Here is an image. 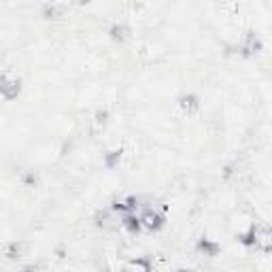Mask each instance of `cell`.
Instances as JSON below:
<instances>
[{"label":"cell","instance_id":"1","mask_svg":"<svg viewBox=\"0 0 272 272\" xmlns=\"http://www.w3.org/2000/svg\"><path fill=\"white\" fill-rule=\"evenodd\" d=\"M19 94H22V81L11 75V73H5L0 75V96H3L5 100H15Z\"/></svg>","mask_w":272,"mask_h":272},{"label":"cell","instance_id":"2","mask_svg":"<svg viewBox=\"0 0 272 272\" xmlns=\"http://www.w3.org/2000/svg\"><path fill=\"white\" fill-rule=\"evenodd\" d=\"M138 217H140L143 228L149 230V232L162 230L164 224H166V215H164V210H159V208H145L143 215H138Z\"/></svg>","mask_w":272,"mask_h":272},{"label":"cell","instance_id":"3","mask_svg":"<svg viewBox=\"0 0 272 272\" xmlns=\"http://www.w3.org/2000/svg\"><path fill=\"white\" fill-rule=\"evenodd\" d=\"M138 206H140V198L128 196V198H122V200H113V202H111V213L130 215V213H136Z\"/></svg>","mask_w":272,"mask_h":272},{"label":"cell","instance_id":"4","mask_svg":"<svg viewBox=\"0 0 272 272\" xmlns=\"http://www.w3.org/2000/svg\"><path fill=\"white\" fill-rule=\"evenodd\" d=\"M259 49H261V41H259V38H257L253 32H249V34L245 36V41L238 45V51L243 53V56H247V58H249V56H255Z\"/></svg>","mask_w":272,"mask_h":272},{"label":"cell","instance_id":"5","mask_svg":"<svg viewBox=\"0 0 272 272\" xmlns=\"http://www.w3.org/2000/svg\"><path fill=\"white\" fill-rule=\"evenodd\" d=\"M177 102H179V108L183 111V113H187V115L196 113V111L200 108V98L196 94H181Z\"/></svg>","mask_w":272,"mask_h":272},{"label":"cell","instance_id":"6","mask_svg":"<svg viewBox=\"0 0 272 272\" xmlns=\"http://www.w3.org/2000/svg\"><path fill=\"white\" fill-rule=\"evenodd\" d=\"M196 249H198V253H202L206 257H215V255H219L221 245L217 243V240H213V238H200Z\"/></svg>","mask_w":272,"mask_h":272},{"label":"cell","instance_id":"7","mask_svg":"<svg viewBox=\"0 0 272 272\" xmlns=\"http://www.w3.org/2000/svg\"><path fill=\"white\" fill-rule=\"evenodd\" d=\"M122 228L128 232V234H138V232L143 230V224H140V217L136 213H130V215H124Z\"/></svg>","mask_w":272,"mask_h":272},{"label":"cell","instance_id":"8","mask_svg":"<svg viewBox=\"0 0 272 272\" xmlns=\"http://www.w3.org/2000/svg\"><path fill=\"white\" fill-rule=\"evenodd\" d=\"M108 36H111V41L122 43V41H126V38L130 36V28L126 24H113L108 28Z\"/></svg>","mask_w":272,"mask_h":272},{"label":"cell","instance_id":"9","mask_svg":"<svg viewBox=\"0 0 272 272\" xmlns=\"http://www.w3.org/2000/svg\"><path fill=\"white\" fill-rule=\"evenodd\" d=\"M122 157H124V149H111V151H106V153H104L102 162H104V166H106L108 170H113L115 166H119Z\"/></svg>","mask_w":272,"mask_h":272},{"label":"cell","instance_id":"10","mask_svg":"<svg viewBox=\"0 0 272 272\" xmlns=\"http://www.w3.org/2000/svg\"><path fill=\"white\" fill-rule=\"evenodd\" d=\"M130 264L136 272H153V264H151L149 257H134Z\"/></svg>","mask_w":272,"mask_h":272},{"label":"cell","instance_id":"11","mask_svg":"<svg viewBox=\"0 0 272 272\" xmlns=\"http://www.w3.org/2000/svg\"><path fill=\"white\" fill-rule=\"evenodd\" d=\"M24 253V243H17V240H13V243H9L7 251H5V255L9 259H19Z\"/></svg>","mask_w":272,"mask_h":272},{"label":"cell","instance_id":"12","mask_svg":"<svg viewBox=\"0 0 272 272\" xmlns=\"http://www.w3.org/2000/svg\"><path fill=\"white\" fill-rule=\"evenodd\" d=\"M94 221H96V226H106L111 221V213L108 210H98V213L94 215Z\"/></svg>","mask_w":272,"mask_h":272},{"label":"cell","instance_id":"13","mask_svg":"<svg viewBox=\"0 0 272 272\" xmlns=\"http://www.w3.org/2000/svg\"><path fill=\"white\" fill-rule=\"evenodd\" d=\"M94 117H96L94 122H96L98 126H102V124L108 122V111H106V108H100V111H96V115H94Z\"/></svg>","mask_w":272,"mask_h":272},{"label":"cell","instance_id":"14","mask_svg":"<svg viewBox=\"0 0 272 272\" xmlns=\"http://www.w3.org/2000/svg\"><path fill=\"white\" fill-rule=\"evenodd\" d=\"M60 11H62V7H56V5H45V7H43L45 17H56Z\"/></svg>","mask_w":272,"mask_h":272},{"label":"cell","instance_id":"15","mask_svg":"<svg viewBox=\"0 0 272 272\" xmlns=\"http://www.w3.org/2000/svg\"><path fill=\"white\" fill-rule=\"evenodd\" d=\"M22 272H38V266H34V264L24 266V268H22Z\"/></svg>","mask_w":272,"mask_h":272},{"label":"cell","instance_id":"16","mask_svg":"<svg viewBox=\"0 0 272 272\" xmlns=\"http://www.w3.org/2000/svg\"><path fill=\"white\" fill-rule=\"evenodd\" d=\"M177 272H191V270H185V268H181V270H177Z\"/></svg>","mask_w":272,"mask_h":272}]
</instances>
